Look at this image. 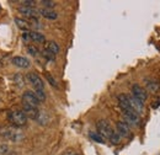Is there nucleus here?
<instances>
[{
	"label": "nucleus",
	"mask_w": 160,
	"mask_h": 155,
	"mask_svg": "<svg viewBox=\"0 0 160 155\" xmlns=\"http://www.w3.org/2000/svg\"><path fill=\"white\" fill-rule=\"evenodd\" d=\"M35 95L38 98L40 102L46 100V92H44V90H35Z\"/></svg>",
	"instance_id": "5701e85b"
},
{
	"label": "nucleus",
	"mask_w": 160,
	"mask_h": 155,
	"mask_svg": "<svg viewBox=\"0 0 160 155\" xmlns=\"http://www.w3.org/2000/svg\"><path fill=\"white\" fill-rule=\"evenodd\" d=\"M15 23L18 25V27H20L21 30H25V31H27L28 27H30L28 22H27L26 20L20 19V18H15Z\"/></svg>",
	"instance_id": "f3484780"
},
{
	"label": "nucleus",
	"mask_w": 160,
	"mask_h": 155,
	"mask_svg": "<svg viewBox=\"0 0 160 155\" xmlns=\"http://www.w3.org/2000/svg\"><path fill=\"white\" fill-rule=\"evenodd\" d=\"M90 138H91L94 142H96V143H100V144H103V143H105V138L101 136L100 133L91 132V133H90Z\"/></svg>",
	"instance_id": "6ab92c4d"
},
{
	"label": "nucleus",
	"mask_w": 160,
	"mask_h": 155,
	"mask_svg": "<svg viewBox=\"0 0 160 155\" xmlns=\"http://www.w3.org/2000/svg\"><path fill=\"white\" fill-rule=\"evenodd\" d=\"M117 98H118V102H120V107L122 108L123 112H126V111H134L132 105H131L129 96H127L124 94H121V95H118Z\"/></svg>",
	"instance_id": "6e6552de"
},
{
	"label": "nucleus",
	"mask_w": 160,
	"mask_h": 155,
	"mask_svg": "<svg viewBox=\"0 0 160 155\" xmlns=\"http://www.w3.org/2000/svg\"><path fill=\"white\" fill-rule=\"evenodd\" d=\"M145 86H147V89H148L149 91L155 92V91L159 90L160 84H159V81L155 80V79H145Z\"/></svg>",
	"instance_id": "ddd939ff"
},
{
	"label": "nucleus",
	"mask_w": 160,
	"mask_h": 155,
	"mask_svg": "<svg viewBox=\"0 0 160 155\" xmlns=\"http://www.w3.org/2000/svg\"><path fill=\"white\" fill-rule=\"evenodd\" d=\"M30 36H31V39L32 41H35V42H38V43H42V42H44L46 38H44V36L40 33V32H30Z\"/></svg>",
	"instance_id": "a211bd4d"
},
{
	"label": "nucleus",
	"mask_w": 160,
	"mask_h": 155,
	"mask_svg": "<svg viewBox=\"0 0 160 155\" xmlns=\"http://www.w3.org/2000/svg\"><path fill=\"white\" fill-rule=\"evenodd\" d=\"M0 137L11 142H20L23 139V134L18 127H0Z\"/></svg>",
	"instance_id": "f257e3e1"
},
{
	"label": "nucleus",
	"mask_w": 160,
	"mask_h": 155,
	"mask_svg": "<svg viewBox=\"0 0 160 155\" xmlns=\"http://www.w3.org/2000/svg\"><path fill=\"white\" fill-rule=\"evenodd\" d=\"M36 122L40 123L41 126H46V124L49 122V117H48V115H47L44 111H40V112H38V116L36 118Z\"/></svg>",
	"instance_id": "dca6fc26"
},
{
	"label": "nucleus",
	"mask_w": 160,
	"mask_h": 155,
	"mask_svg": "<svg viewBox=\"0 0 160 155\" xmlns=\"http://www.w3.org/2000/svg\"><path fill=\"white\" fill-rule=\"evenodd\" d=\"M120 140H121V136L117 133V132H113L112 136L110 137V142H111L112 144H118Z\"/></svg>",
	"instance_id": "4be33fe9"
},
{
	"label": "nucleus",
	"mask_w": 160,
	"mask_h": 155,
	"mask_svg": "<svg viewBox=\"0 0 160 155\" xmlns=\"http://www.w3.org/2000/svg\"><path fill=\"white\" fill-rule=\"evenodd\" d=\"M9 118L11 121V123L14 124V127H18V128L26 126V123H27V116L23 113V111H19V110L11 111L9 113Z\"/></svg>",
	"instance_id": "f03ea898"
},
{
	"label": "nucleus",
	"mask_w": 160,
	"mask_h": 155,
	"mask_svg": "<svg viewBox=\"0 0 160 155\" xmlns=\"http://www.w3.org/2000/svg\"><path fill=\"white\" fill-rule=\"evenodd\" d=\"M46 49H47V51H49L51 53H53L54 56H56V54H58V53H59V51H60L58 43H57V42H54V41H49V42H47V44H46Z\"/></svg>",
	"instance_id": "2eb2a0df"
},
{
	"label": "nucleus",
	"mask_w": 160,
	"mask_h": 155,
	"mask_svg": "<svg viewBox=\"0 0 160 155\" xmlns=\"http://www.w3.org/2000/svg\"><path fill=\"white\" fill-rule=\"evenodd\" d=\"M38 112H40V110H38L37 107L28 106V105H23V113L27 116V118L30 117L31 119L36 121V118L38 116Z\"/></svg>",
	"instance_id": "1a4fd4ad"
},
{
	"label": "nucleus",
	"mask_w": 160,
	"mask_h": 155,
	"mask_svg": "<svg viewBox=\"0 0 160 155\" xmlns=\"http://www.w3.org/2000/svg\"><path fill=\"white\" fill-rule=\"evenodd\" d=\"M132 96L136 97V98H138V100H140L142 102H144V101L147 100L148 95H147V91H145L140 85L134 84V85L132 86Z\"/></svg>",
	"instance_id": "0eeeda50"
},
{
	"label": "nucleus",
	"mask_w": 160,
	"mask_h": 155,
	"mask_svg": "<svg viewBox=\"0 0 160 155\" xmlns=\"http://www.w3.org/2000/svg\"><path fill=\"white\" fill-rule=\"evenodd\" d=\"M15 80H19V86H22L23 81H22V77H21V75H16V77H15Z\"/></svg>",
	"instance_id": "cd10ccee"
},
{
	"label": "nucleus",
	"mask_w": 160,
	"mask_h": 155,
	"mask_svg": "<svg viewBox=\"0 0 160 155\" xmlns=\"http://www.w3.org/2000/svg\"><path fill=\"white\" fill-rule=\"evenodd\" d=\"M46 78H47V80H48V82L52 85V86H57V81H56V79L52 77L49 73H47L46 74Z\"/></svg>",
	"instance_id": "393cba45"
},
{
	"label": "nucleus",
	"mask_w": 160,
	"mask_h": 155,
	"mask_svg": "<svg viewBox=\"0 0 160 155\" xmlns=\"http://www.w3.org/2000/svg\"><path fill=\"white\" fill-rule=\"evenodd\" d=\"M46 8H49V9H52V8H54L56 6V2L54 1H48V0H43V1H41Z\"/></svg>",
	"instance_id": "a878e982"
},
{
	"label": "nucleus",
	"mask_w": 160,
	"mask_h": 155,
	"mask_svg": "<svg viewBox=\"0 0 160 155\" xmlns=\"http://www.w3.org/2000/svg\"><path fill=\"white\" fill-rule=\"evenodd\" d=\"M43 57L46 59H48V60H54V59H56V56H54L53 53H51L49 51H47V49L43 51Z\"/></svg>",
	"instance_id": "b1692460"
},
{
	"label": "nucleus",
	"mask_w": 160,
	"mask_h": 155,
	"mask_svg": "<svg viewBox=\"0 0 160 155\" xmlns=\"http://www.w3.org/2000/svg\"><path fill=\"white\" fill-rule=\"evenodd\" d=\"M38 12H40V15H42L44 19H48V20L58 19V14L54 12V11H52V10H49V9H41V10H38Z\"/></svg>",
	"instance_id": "4468645a"
},
{
	"label": "nucleus",
	"mask_w": 160,
	"mask_h": 155,
	"mask_svg": "<svg viewBox=\"0 0 160 155\" xmlns=\"http://www.w3.org/2000/svg\"><path fill=\"white\" fill-rule=\"evenodd\" d=\"M27 52H28L31 56H33V57H37V56L40 54L38 48L35 47V46H28V47H27Z\"/></svg>",
	"instance_id": "412c9836"
},
{
	"label": "nucleus",
	"mask_w": 160,
	"mask_h": 155,
	"mask_svg": "<svg viewBox=\"0 0 160 155\" xmlns=\"http://www.w3.org/2000/svg\"><path fill=\"white\" fill-rule=\"evenodd\" d=\"M117 133L121 137H127L129 134V126L127 122H117Z\"/></svg>",
	"instance_id": "f8f14e48"
},
{
	"label": "nucleus",
	"mask_w": 160,
	"mask_h": 155,
	"mask_svg": "<svg viewBox=\"0 0 160 155\" xmlns=\"http://www.w3.org/2000/svg\"><path fill=\"white\" fill-rule=\"evenodd\" d=\"M22 39L23 41H30L31 39V36H30V31H23V33H22Z\"/></svg>",
	"instance_id": "bb28decb"
},
{
	"label": "nucleus",
	"mask_w": 160,
	"mask_h": 155,
	"mask_svg": "<svg viewBox=\"0 0 160 155\" xmlns=\"http://www.w3.org/2000/svg\"><path fill=\"white\" fill-rule=\"evenodd\" d=\"M96 128H98L99 133H100L103 138H108V139H110V137L112 136V133H113V129H112L111 124H110L107 121H105V119H100V121L96 123Z\"/></svg>",
	"instance_id": "7ed1b4c3"
},
{
	"label": "nucleus",
	"mask_w": 160,
	"mask_h": 155,
	"mask_svg": "<svg viewBox=\"0 0 160 155\" xmlns=\"http://www.w3.org/2000/svg\"><path fill=\"white\" fill-rule=\"evenodd\" d=\"M11 153L10 147L6 144H0V155H9Z\"/></svg>",
	"instance_id": "aec40b11"
},
{
	"label": "nucleus",
	"mask_w": 160,
	"mask_h": 155,
	"mask_svg": "<svg viewBox=\"0 0 160 155\" xmlns=\"http://www.w3.org/2000/svg\"><path fill=\"white\" fill-rule=\"evenodd\" d=\"M123 115H124V118L127 119L128 123H131V124H138L139 123V116L136 111H126V112H123Z\"/></svg>",
	"instance_id": "9d476101"
},
{
	"label": "nucleus",
	"mask_w": 160,
	"mask_h": 155,
	"mask_svg": "<svg viewBox=\"0 0 160 155\" xmlns=\"http://www.w3.org/2000/svg\"><path fill=\"white\" fill-rule=\"evenodd\" d=\"M12 64L18 68H22V69H26L30 67V60L25 57H14L12 58Z\"/></svg>",
	"instance_id": "9b49d317"
},
{
	"label": "nucleus",
	"mask_w": 160,
	"mask_h": 155,
	"mask_svg": "<svg viewBox=\"0 0 160 155\" xmlns=\"http://www.w3.org/2000/svg\"><path fill=\"white\" fill-rule=\"evenodd\" d=\"M27 80L35 88V90H44L43 80L38 77V74H36V73H28L27 74Z\"/></svg>",
	"instance_id": "20e7f679"
},
{
	"label": "nucleus",
	"mask_w": 160,
	"mask_h": 155,
	"mask_svg": "<svg viewBox=\"0 0 160 155\" xmlns=\"http://www.w3.org/2000/svg\"><path fill=\"white\" fill-rule=\"evenodd\" d=\"M22 101H23V105H28V106H33V107H38V105L41 103L35 95V92H32V91H26L22 95Z\"/></svg>",
	"instance_id": "39448f33"
},
{
	"label": "nucleus",
	"mask_w": 160,
	"mask_h": 155,
	"mask_svg": "<svg viewBox=\"0 0 160 155\" xmlns=\"http://www.w3.org/2000/svg\"><path fill=\"white\" fill-rule=\"evenodd\" d=\"M19 12H20L21 15H23L26 18H31V19H33V18L36 19L40 15L38 10L35 9L33 6H23V5L19 8Z\"/></svg>",
	"instance_id": "423d86ee"
}]
</instances>
